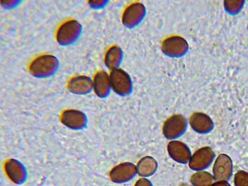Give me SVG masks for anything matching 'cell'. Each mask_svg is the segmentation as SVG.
Returning <instances> with one entry per match:
<instances>
[{"label":"cell","instance_id":"1","mask_svg":"<svg viewBox=\"0 0 248 186\" xmlns=\"http://www.w3.org/2000/svg\"><path fill=\"white\" fill-rule=\"evenodd\" d=\"M57 59L53 55L44 54L35 58L29 65V71L34 77L45 78L51 76L57 70Z\"/></svg>","mask_w":248,"mask_h":186},{"label":"cell","instance_id":"11","mask_svg":"<svg viewBox=\"0 0 248 186\" xmlns=\"http://www.w3.org/2000/svg\"><path fill=\"white\" fill-rule=\"evenodd\" d=\"M109 78L104 71L97 72L93 79V89L95 93L100 97L108 95L110 89Z\"/></svg>","mask_w":248,"mask_h":186},{"label":"cell","instance_id":"5","mask_svg":"<svg viewBox=\"0 0 248 186\" xmlns=\"http://www.w3.org/2000/svg\"><path fill=\"white\" fill-rule=\"evenodd\" d=\"M110 87L116 93L124 95L130 93L131 82L129 75L123 70L114 68L109 76Z\"/></svg>","mask_w":248,"mask_h":186},{"label":"cell","instance_id":"4","mask_svg":"<svg viewBox=\"0 0 248 186\" xmlns=\"http://www.w3.org/2000/svg\"><path fill=\"white\" fill-rule=\"evenodd\" d=\"M137 174L136 165L129 162L118 164L110 170L109 173L111 181L117 184L128 183Z\"/></svg>","mask_w":248,"mask_h":186},{"label":"cell","instance_id":"15","mask_svg":"<svg viewBox=\"0 0 248 186\" xmlns=\"http://www.w3.org/2000/svg\"><path fill=\"white\" fill-rule=\"evenodd\" d=\"M207 116L200 112L193 113L190 117L188 122L190 127L194 131L199 133L205 132L209 124Z\"/></svg>","mask_w":248,"mask_h":186},{"label":"cell","instance_id":"20","mask_svg":"<svg viewBox=\"0 0 248 186\" xmlns=\"http://www.w3.org/2000/svg\"><path fill=\"white\" fill-rule=\"evenodd\" d=\"M212 186H230V185L226 181H217Z\"/></svg>","mask_w":248,"mask_h":186},{"label":"cell","instance_id":"10","mask_svg":"<svg viewBox=\"0 0 248 186\" xmlns=\"http://www.w3.org/2000/svg\"><path fill=\"white\" fill-rule=\"evenodd\" d=\"M144 11V7L141 3H135L130 5L123 13V22L127 26L134 25L141 18Z\"/></svg>","mask_w":248,"mask_h":186},{"label":"cell","instance_id":"13","mask_svg":"<svg viewBox=\"0 0 248 186\" xmlns=\"http://www.w3.org/2000/svg\"><path fill=\"white\" fill-rule=\"evenodd\" d=\"M5 171L9 178L14 182H22L25 176V170L23 165L15 159L8 160L4 166Z\"/></svg>","mask_w":248,"mask_h":186},{"label":"cell","instance_id":"16","mask_svg":"<svg viewBox=\"0 0 248 186\" xmlns=\"http://www.w3.org/2000/svg\"><path fill=\"white\" fill-rule=\"evenodd\" d=\"M214 180V177L211 174L202 170L197 171L190 178L192 186H212Z\"/></svg>","mask_w":248,"mask_h":186},{"label":"cell","instance_id":"14","mask_svg":"<svg viewBox=\"0 0 248 186\" xmlns=\"http://www.w3.org/2000/svg\"><path fill=\"white\" fill-rule=\"evenodd\" d=\"M208 151L207 148H202L192 154L188 163L189 168L195 171H201L205 168L209 161Z\"/></svg>","mask_w":248,"mask_h":186},{"label":"cell","instance_id":"18","mask_svg":"<svg viewBox=\"0 0 248 186\" xmlns=\"http://www.w3.org/2000/svg\"><path fill=\"white\" fill-rule=\"evenodd\" d=\"M235 186H248V174L240 172L234 178Z\"/></svg>","mask_w":248,"mask_h":186},{"label":"cell","instance_id":"9","mask_svg":"<svg viewBox=\"0 0 248 186\" xmlns=\"http://www.w3.org/2000/svg\"><path fill=\"white\" fill-rule=\"evenodd\" d=\"M68 89L77 94H85L93 89V80L86 76H78L71 78L68 83Z\"/></svg>","mask_w":248,"mask_h":186},{"label":"cell","instance_id":"19","mask_svg":"<svg viewBox=\"0 0 248 186\" xmlns=\"http://www.w3.org/2000/svg\"><path fill=\"white\" fill-rule=\"evenodd\" d=\"M134 186H153V185L148 178L140 177L135 182Z\"/></svg>","mask_w":248,"mask_h":186},{"label":"cell","instance_id":"21","mask_svg":"<svg viewBox=\"0 0 248 186\" xmlns=\"http://www.w3.org/2000/svg\"><path fill=\"white\" fill-rule=\"evenodd\" d=\"M179 186H192L191 185L187 184V183H183L181 184Z\"/></svg>","mask_w":248,"mask_h":186},{"label":"cell","instance_id":"2","mask_svg":"<svg viewBox=\"0 0 248 186\" xmlns=\"http://www.w3.org/2000/svg\"><path fill=\"white\" fill-rule=\"evenodd\" d=\"M188 122L181 114H174L164 122L162 131L165 138L170 140H175L186 131Z\"/></svg>","mask_w":248,"mask_h":186},{"label":"cell","instance_id":"12","mask_svg":"<svg viewBox=\"0 0 248 186\" xmlns=\"http://www.w3.org/2000/svg\"><path fill=\"white\" fill-rule=\"evenodd\" d=\"M137 174L141 177L148 178L153 175L157 170V161L153 157L141 158L136 165Z\"/></svg>","mask_w":248,"mask_h":186},{"label":"cell","instance_id":"8","mask_svg":"<svg viewBox=\"0 0 248 186\" xmlns=\"http://www.w3.org/2000/svg\"><path fill=\"white\" fill-rule=\"evenodd\" d=\"M61 120L63 124L73 129L83 127L86 122L85 115L83 112L72 109H67L63 112Z\"/></svg>","mask_w":248,"mask_h":186},{"label":"cell","instance_id":"17","mask_svg":"<svg viewBox=\"0 0 248 186\" xmlns=\"http://www.w3.org/2000/svg\"><path fill=\"white\" fill-rule=\"evenodd\" d=\"M121 56L120 48L117 46L110 47L105 56V63L109 68L114 69L118 64Z\"/></svg>","mask_w":248,"mask_h":186},{"label":"cell","instance_id":"7","mask_svg":"<svg viewBox=\"0 0 248 186\" xmlns=\"http://www.w3.org/2000/svg\"><path fill=\"white\" fill-rule=\"evenodd\" d=\"M188 45L186 41L179 36H172L165 39L162 44V49L166 54L177 56L184 53Z\"/></svg>","mask_w":248,"mask_h":186},{"label":"cell","instance_id":"3","mask_svg":"<svg viewBox=\"0 0 248 186\" xmlns=\"http://www.w3.org/2000/svg\"><path fill=\"white\" fill-rule=\"evenodd\" d=\"M81 26L74 19L63 23L58 29L56 40L62 45H67L73 43L80 35Z\"/></svg>","mask_w":248,"mask_h":186},{"label":"cell","instance_id":"6","mask_svg":"<svg viewBox=\"0 0 248 186\" xmlns=\"http://www.w3.org/2000/svg\"><path fill=\"white\" fill-rule=\"evenodd\" d=\"M167 149L170 157L180 164L188 163L192 155L188 146L184 142L177 140H170Z\"/></svg>","mask_w":248,"mask_h":186}]
</instances>
